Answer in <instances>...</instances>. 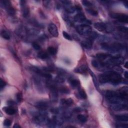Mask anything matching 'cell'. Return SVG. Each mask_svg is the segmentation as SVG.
Listing matches in <instances>:
<instances>
[{
  "label": "cell",
  "instance_id": "38",
  "mask_svg": "<svg viewBox=\"0 0 128 128\" xmlns=\"http://www.w3.org/2000/svg\"><path fill=\"white\" fill-rule=\"evenodd\" d=\"M6 86V83L2 79H1V81H0V88H1V91L4 88V87Z\"/></svg>",
  "mask_w": 128,
  "mask_h": 128
},
{
  "label": "cell",
  "instance_id": "22",
  "mask_svg": "<svg viewBox=\"0 0 128 128\" xmlns=\"http://www.w3.org/2000/svg\"><path fill=\"white\" fill-rule=\"evenodd\" d=\"M110 56H111L110 55L106 53H98L96 55V57L99 60L101 61L106 59L107 58L109 57Z\"/></svg>",
  "mask_w": 128,
  "mask_h": 128
},
{
  "label": "cell",
  "instance_id": "16",
  "mask_svg": "<svg viewBox=\"0 0 128 128\" xmlns=\"http://www.w3.org/2000/svg\"><path fill=\"white\" fill-rule=\"evenodd\" d=\"M61 103L62 105L66 107L71 106L73 104L74 101L71 98L68 99H62L61 100Z\"/></svg>",
  "mask_w": 128,
  "mask_h": 128
},
{
  "label": "cell",
  "instance_id": "44",
  "mask_svg": "<svg viewBox=\"0 0 128 128\" xmlns=\"http://www.w3.org/2000/svg\"><path fill=\"white\" fill-rule=\"evenodd\" d=\"M128 62H126V63H125V65H124V67L126 68V69H128Z\"/></svg>",
  "mask_w": 128,
  "mask_h": 128
},
{
  "label": "cell",
  "instance_id": "39",
  "mask_svg": "<svg viewBox=\"0 0 128 128\" xmlns=\"http://www.w3.org/2000/svg\"><path fill=\"white\" fill-rule=\"evenodd\" d=\"M61 2L63 3V4L65 5V6H68L70 5L71 2L70 1H66V0H64V1H61Z\"/></svg>",
  "mask_w": 128,
  "mask_h": 128
},
{
  "label": "cell",
  "instance_id": "11",
  "mask_svg": "<svg viewBox=\"0 0 128 128\" xmlns=\"http://www.w3.org/2000/svg\"><path fill=\"white\" fill-rule=\"evenodd\" d=\"M94 26L95 28L99 32H107L108 25H107L105 23L98 22L95 23Z\"/></svg>",
  "mask_w": 128,
  "mask_h": 128
},
{
  "label": "cell",
  "instance_id": "8",
  "mask_svg": "<svg viewBox=\"0 0 128 128\" xmlns=\"http://www.w3.org/2000/svg\"><path fill=\"white\" fill-rule=\"evenodd\" d=\"M20 3L22 7V13L23 16L25 17V18H26L30 14V9L26 5V2L25 1H21Z\"/></svg>",
  "mask_w": 128,
  "mask_h": 128
},
{
  "label": "cell",
  "instance_id": "40",
  "mask_svg": "<svg viewBox=\"0 0 128 128\" xmlns=\"http://www.w3.org/2000/svg\"><path fill=\"white\" fill-rule=\"evenodd\" d=\"M7 104L8 105H9L10 106H13L14 105L16 104L15 102L13 101V100H9L7 102Z\"/></svg>",
  "mask_w": 128,
  "mask_h": 128
},
{
  "label": "cell",
  "instance_id": "9",
  "mask_svg": "<svg viewBox=\"0 0 128 128\" xmlns=\"http://www.w3.org/2000/svg\"><path fill=\"white\" fill-rule=\"evenodd\" d=\"M48 31L49 33L54 37H58L59 36V32L57 27L53 23H51L48 26Z\"/></svg>",
  "mask_w": 128,
  "mask_h": 128
},
{
  "label": "cell",
  "instance_id": "32",
  "mask_svg": "<svg viewBox=\"0 0 128 128\" xmlns=\"http://www.w3.org/2000/svg\"><path fill=\"white\" fill-rule=\"evenodd\" d=\"M63 37L65 38L66 39L69 40V41L72 40V38L71 37V36L68 33H67L66 32L63 31Z\"/></svg>",
  "mask_w": 128,
  "mask_h": 128
},
{
  "label": "cell",
  "instance_id": "18",
  "mask_svg": "<svg viewBox=\"0 0 128 128\" xmlns=\"http://www.w3.org/2000/svg\"><path fill=\"white\" fill-rule=\"evenodd\" d=\"M69 82L70 83L72 87L73 88H78L80 86V82L74 78H70L69 79Z\"/></svg>",
  "mask_w": 128,
  "mask_h": 128
},
{
  "label": "cell",
  "instance_id": "21",
  "mask_svg": "<svg viewBox=\"0 0 128 128\" xmlns=\"http://www.w3.org/2000/svg\"><path fill=\"white\" fill-rule=\"evenodd\" d=\"M116 118L117 120L122 122H128V117L127 115H118L116 116Z\"/></svg>",
  "mask_w": 128,
  "mask_h": 128
},
{
  "label": "cell",
  "instance_id": "5",
  "mask_svg": "<svg viewBox=\"0 0 128 128\" xmlns=\"http://www.w3.org/2000/svg\"><path fill=\"white\" fill-rule=\"evenodd\" d=\"M110 16L113 19H115L118 20V21L127 23L128 20V17L127 15L122 13H112L110 14Z\"/></svg>",
  "mask_w": 128,
  "mask_h": 128
},
{
  "label": "cell",
  "instance_id": "27",
  "mask_svg": "<svg viewBox=\"0 0 128 128\" xmlns=\"http://www.w3.org/2000/svg\"><path fill=\"white\" fill-rule=\"evenodd\" d=\"M79 95L80 98H81L82 99H86L87 98V96L85 91L83 89H80L79 90Z\"/></svg>",
  "mask_w": 128,
  "mask_h": 128
},
{
  "label": "cell",
  "instance_id": "37",
  "mask_svg": "<svg viewBox=\"0 0 128 128\" xmlns=\"http://www.w3.org/2000/svg\"><path fill=\"white\" fill-rule=\"evenodd\" d=\"M12 124V121L9 119H6L4 122V125L6 127H10Z\"/></svg>",
  "mask_w": 128,
  "mask_h": 128
},
{
  "label": "cell",
  "instance_id": "10",
  "mask_svg": "<svg viewBox=\"0 0 128 128\" xmlns=\"http://www.w3.org/2000/svg\"><path fill=\"white\" fill-rule=\"evenodd\" d=\"M92 65L94 68L99 69L106 68L109 66L107 63L97 60H93L92 62Z\"/></svg>",
  "mask_w": 128,
  "mask_h": 128
},
{
  "label": "cell",
  "instance_id": "43",
  "mask_svg": "<svg viewBox=\"0 0 128 128\" xmlns=\"http://www.w3.org/2000/svg\"><path fill=\"white\" fill-rule=\"evenodd\" d=\"M124 75H125V77L127 79L128 78V72H126L124 74Z\"/></svg>",
  "mask_w": 128,
  "mask_h": 128
},
{
  "label": "cell",
  "instance_id": "26",
  "mask_svg": "<svg viewBox=\"0 0 128 128\" xmlns=\"http://www.w3.org/2000/svg\"><path fill=\"white\" fill-rule=\"evenodd\" d=\"M65 9V11H66V12L69 14H73L76 11L75 8L74 7L71 6L70 5L66 6Z\"/></svg>",
  "mask_w": 128,
  "mask_h": 128
},
{
  "label": "cell",
  "instance_id": "13",
  "mask_svg": "<svg viewBox=\"0 0 128 128\" xmlns=\"http://www.w3.org/2000/svg\"><path fill=\"white\" fill-rule=\"evenodd\" d=\"M74 19L76 22L77 23H84L87 21L86 17L82 13H79L75 15Z\"/></svg>",
  "mask_w": 128,
  "mask_h": 128
},
{
  "label": "cell",
  "instance_id": "35",
  "mask_svg": "<svg viewBox=\"0 0 128 128\" xmlns=\"http://www.w3.org/2000/svg\"><path fill=\"white\" fill-rule=\"evenodd\" d=\"M16 98H17V101L19 103L21 102L23 100V95H22V93L19 92L17 93L16 95Z\"/></svg>",
  "mask_w": 128,
  "mask_h": 128
},
{
  "label": "cell",
  "instance_id": "7",
  "mask_svg": "<svg viewBox=\"0 0 128 128\" xmlns=\"http://www.w3.org/2000/svg\"><path fill=\"white\" fill-rule=\"evenodd\" d=\"M50 99L52 102H56L58 100V90L55 85H50Z\"/></svg>",
  "mask_w": 128,
  "mask_h": 128
},
{
  "label": "cell",
  "instance_id": "33",
  "mask_svg": "<svg viewBox=\"0 0 128 128\" xmlns=\"http://www.w3.org/2000/svg\"><path fill=\"white\" fill-rule=\"evenodd\" d=\"M118 30L122 33H127L128 32V28L125 26H119L118 28Z\"/></svg>",
  "mask_w": 128,
  "mask_h": 128
},
{
  "label": "cell",
  "instance_id": "42",
  "mask_svg": "<svg viewBox=\"0 0 128 128\" xmlns=\"http://www.w3.org/2000/svg\"><path fill=\"white\" fill-rule=\"evenodd\" d=\"M13 128H21V126L18 124H15L14 125Z\"/></svg>",
  "mask_w": 128,
  "mask_h": 128
},
{
  "label": "cell",
  "instance_id": "1",
  "mask_svg": "<svg viewBox=\"0 0 128 128\" xmlns=\"http://www.w3.org/2000/svg\"><path fill=\"white\" fill-rule=\"evenodd\" d=\"M99 80L101 84L109 83L115 85L119 84L123 81L120 74L115 71L107 72L100 75Z\"/></svg>",
  "mask_w": 128,
  "mask_h": 128
},
{
  "label": "cell",
  "instance_id": "3",
  "mask_svg": "<svg viewBox=\"0 0 128 128\" xmlns=\"http://www.w3.org/2000/svg\"><path fill=\"white\" fill-rule=\"evenodd\" d=\"M78 33L81 35H87L92 32V28L88 24H82L79 25L76 28Z\"/></svg>",
  "mask_w": 128,
  "mask_h": 128
},
{
  "label": "cell",
  "instance_id": "45",
  "mask_svg": "<svg viewBox=\"0 0 128 128\" xmlns=\"http://www.w3.org/2000/svg\"><path fill=\"white\" fill-rule=\"evenodd\" d=\"M124 5H125V6L127 8H128V2H124Z\"/></svg>",
  "mask_w": 128,
  "mask_h": 128
},
{
  "label": "cell",
  "instance_id": "28",
  "mask_svg": "<svg viewBox=\"0 0 128 128\" xmlns=\"http://www.w3.org/2000/svg\"><path fill=\"white\" fill-rule=\"evenodd\" d=\"M86 11L88 13H89L90 15L93 16H97L98 15V11L95 9L88 8L86 9Z\"/></svg>",
  "mask_w": 128,
  "mask_h": 128
},
{
  "label": "cell",
  "instance_id": "6",
  "mask_svg": "<svg viewBox=\"0 0 128 128\" xmlns=\"http://www.w3.org/2000/svg\"><path fill=\"white\" fill-rule=\"evenodd\" d=\"M124 62V59L120 56H115L111 58L107 64L109 66L110 65H121Z\"/></svg>",
  "mask_w": 128,
  "mask_h": 128
},
{
  "label": "cell",
  "instance_id": "2",
  "mask_svg": "<svg viewBox=\"0 0 128 128\" xmlns=\"http://www.w3.org/2000/svg\"><path fill=\"white\" fill-rule=\"evenodd\" d=\"M1 4L2 7L6 9L9 15L14 16L16 14V10L12 6L10 1H7V0H2L1 1Z\"/></svg>",
  "mask_w": 128,
  "mask_h": 128
},
{
  "label": "cell",
  "instance_id": "15",
  "mask_svg": "<svg viewBox=\"0 0 128 128\" xmlns=\"http://www.w3.org/2000/svg\"><path fill=\"white\" fill-rule=\"evenodd\" d=\"M81 45L84 48L87 50H90L92 48L93 46L92 41L90 39L84 40L81 43Z\"/></svg>",
  "mask_w": 128,
  "mask_h": 128
},
{
  "label": "cell",
  "instance_id": "4",
  "mask_svg": "<svg viewBox=\"0 0 128 128\" xmlns=\"http://www.w3.org/2000/svg\"><path fill=\"white\" fill-rule=\"evenodd\" d=\"M50 120L45 116V114H41L35 116L34 121L37 124H48Z\"/></svg>",
  "mask_w": 128,
  "mask_h": 128
},
{
  "label": "cell",
  "instance_id": "36",
  "mask_svg": "<svg viewBox=\"0 0 128 128\" xmlns=\"http://www.w3.org/2000/svg\"><path fill=\"white\" fill-rule=\"evenodd\" d=\"M82 3L83 5L84 6L87 7H91L93 5L92 4L90 1H86V0H84V1H82Z\"/></svg>",
  "mask_w": 128,
  "mask_h": 128
},
{
  "label": "cell",
  "instance_id": "25",
  "mask_svg": "<svg viewBox=\"0 0 128 128\" xmlns=\"http://www.w3.org/2000/svg\"><path fill=\"white\" fill-rule=\"evenodd\" d=\"M1 35L2 37L5 40H9L10 39V35L9 33L7 31H6L5 30H3L1 31Z\"/></svg>",
  "mask_w": 128,
  "mask_h": 128
},
{
  "label": "cell",
  "instance_id": "17",
  "mask_svg": "<svg viewBox=\"0 0 128 128\" xmlns=\"http://www.w3.org/2000/svg\"><path fill=\"white\" fill-rule=\"evenodd\" d=\"M128 108L127 104H115L113 106V109L115 111H121L122 110H127Z\"/></svg>",
  "mask_w": 128,
  "mask_h": 128
},
{
  "label": "cell",
  "instance_id": "20",
  "mask_svg": "<svg viewBox=\"0 0 128 128\" xmlns=\"http://www.w3.org/2000/svg\"><path fill=\"white\" fill-rule=\"evenodd\" d=\"M89 72L92 78H93V82H94V85L95 86V87L96 88V89L97 90L99 89V83H98V79H97V78L96 77L95 74L93 73V72H92L91 70L89 69Z\"/></svg>",
  "mask_w": 128,
  "mask_h": 128
},
{
  "label": "cell",
  "instance_id": "24",
  "mask_svg": "<svg viewBox=\"0 0 128 128\" xmlns=\"http://www.w3.org/2000/svg\"><path fill=\"white\" fill-rule=\"evenodd\" d=\"M56 80L58 83H62L64 82L65 81V74H59L56 78Z\"/></svg>",
  "mask_w": 128,
  "mask_h": 128
},
{
  "label": "cell",
  "instance_id": "19",
  "mask_svg": "<svg viewBox=\"0 0 128 128\" xmlns=\"http://www.w3.org/2000/svg\"><path fill=\"white\" fill-rule=\"evenodd\" d=\"M4 111L9 115H13L16 113V110L11 106L3 108Z\"/></svg>",
  "mask_w": 128,
  "mask_h": 128
},
{
  "label": "cell",
  "instance_id": "30",
  "mask_svg": "<svg viewBox=\"0 0 128 128\" xmlns=\"http://www.w3.org/2000/svg\"><path fill=\"white\" fill-rule=\"evenodd\" d=\"M48 52L52 55H55L57 54V50L53 47L51 46L48 48Z\"/></svg>",
  "mask_w": 128,
  "mask_h": 128
},
{
  "label": "cell",
  "instance_id": "23",
  "mask_svg": "<svg viewBox=\"0 0 128 128\" xmlns=\"http://www.w3.org/2000/svg\"><path fill=\"white\" fill-rule=\"evenodd\" d=\"M38 57L39 58L42 60H46L47 59H48L49 57V55L47 53V52L41 51L39 52L38 54Z\"/></svg>",
  "mask_w": 128,
  "mask_h": 128
},
{
  "label": "cell",
  "instance_id": "29",
  "mask_svg": "<svg viewBox=\"0 0 128 128\" xmlns=\"http://www.w3.org/2000/svg\"><path fill=\"white\" fill-rule=\"evenodd\" d=\"M77 119L80 122H81V123H85V122H86L87 121V118L85 115H82V114L78 115L77 116Z\"/></svg>",
  "mask_w": 128,
  "mask_h": 128
},
{
  "label": "cell",
  "instance_id": "14",
  "mask_svg": "<svg viewBox=\"0 0 128 128\" xmlns=\"http://www.w3.org/2000/svg\"><path fill=\"white\" fill-rule=\"evenodd\" d=\"M88 70H89L88 68L87 67L86 65H82L77 68H76L75 69L74 71L76 73H77L85 74L88 72Z\"/></svg>",
  "mask_w": 128,
  "mask_h": 128
},
{
  "label": "cell",
  "instance_id": "41",
  "mask_svg": "<svg viewBox=\"0 0 128 128\" xmlns=\"http://www.w3.org/2000/svg\"><path fill=\"white\" fill-rule=\"evenodd\" d=\"M75 8L76 10H77V11H79L82 10V8H81V7L79 5L76 6Z\"/></svg>",
  "mask_w": 128,
  "mask_h": 128
},
{
  "label": "cell",
  "instance_id": "31",
  "mask_svg": "<svg viewBox=\"0 0 128 128\" xmlns=\"http://www.w3.org/2000/svg\"><path fill=\"white\" fill-rule=\"evenodd\" d=\"M59 91L61 93H63V94H68L70 93V90L66 88V87H62L61 88H60Z\"/></svg>",
  "mask_w": 128,
  "mask_h": 128
},
{
  "label": "cell",
  "instance_id": "34",
  "mask_svg": "<svg viewBox=\"0 0 128 128\" xmlns=\"http://www.w3.org/2000/svg\"><path fill=\"white\" fill-rule=\"evenodd\" d=\"M32 46L33 47V48H34V49L36 50L39 51V50H40L41 49V46L35 42H34L32 43Z\"/></svg>",
  "mask_w": 128,
  "mask_h": 128
},
{
  "label": "cell",
  "instance_id": "12",
  "mask_svg": "<svg viewBox=\"0 0 128 128\" xmlns=\"http://www.w3.org/2000/svg\"><path fill=\"white\" fill-rule=\"evenodd\" d=\"M35 106L36 108L41 110L45 111L48 108L49 104L46 101H39L36 103Z\"/></svg>",
  "mask_w": 128,
  "mask_h": 128
}]
</instances>
